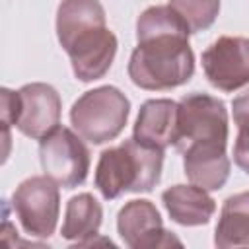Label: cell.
<instances>
[{
  "mask_svg": "<svg viewBox=\"0 0 249 249\" xmlns=\"http://www.w3.org/2000/svg\"><path fill=\"white\" fill-rule=\"evenodd\" d=\"M191 31L169 6H150L136 19V47L128 58L130 82L148 91H167L195 74Z\"/></svg>",
  "mask_w": 249,
  "mask_h": 249,
  "instance_id": "obj_1",
  "label": "cell"
},
{
  "mask_svg": "<svg viewBox=\"0 0 249 249\" xmlns=\"http://www.w3.org/2000/svg\"><path fill=\"white\" fill-rule=\"evenodd\" d=\"M56 37L80 82H93L109 72L119 43L99 0H62L56 10Z\"/></svg>",
  "mask_w": 249,
  "mask_h": 249,
  "instance_id": "obj_2",
  "label": "cell"
},
{
  "mask_svg": "<svg viewBox=\"0 0 249 249\" xmlns=\"http://www.w3.org/2000/svg\"><path fill=\"white\" fill-rule=\"evenodd\" d=\"M161 169V150L128 138L99 154L93 183L105 200H115L124 193H150L160 183Z\"/></svg>",
  "mask_w": 249,
  "mask_h": 249,
  "instance_id": "obj_3",
  "label": "cell"
},
{
  "mask_svg": "<svg viewBox=\"0 0 249 249\" xmlns=\"http://www.w3.org/2000/svg\"><path fill=\"white\" fill-rule=\"evenodd\" d=\"M130 115L128 97L115 86H99L82 93L72 109L74 130L93 146L115 140L126 126Z\"/></svg>",
  "mask_w": 249,
  "mask_h": 249,
  "instance_id": "obj_4",
  "label": "cell"
},
{
  "mask_svg": "<svg viewBox=\"0 0 249 249\" xmlns=\"http://www.w3.org/2000/svg\"><path fill=\"white\" fill-rule=\"evenodd\" d=\"M177 109V134L173 148L183 154L195 146L228 144V109L226 103L208 93H187Z\"/></svg>",
  "mask_w": 249,
  "mask_h": 249,
  "instance_id": "obj_5",
  "label": "cell"
},
{
  "mask_svg": "<svg viewBox=\"0 0 249 249\" xmlns=\"http://www.w3.org/2000/svg\"><path fill=\"white\" fill-rule=\"evenodd\" d=\"M58 187L49 175H31L12 193V208L27 235L47 239L54 233L60 214Z\"/></svg>",
  "mask_w": 249,
  "mask_h": 249,
  "instance_id": "obj_6",
  "label": "cell"
},
{
  "mask_svg": "<svg viewBox=\"0 0 249 249\" xmlns=\"http://www.w3.org/2000/svg\"><path fill=\"white\" fill-rule=\"evenodd\" d=\"M39 160L45 175L62 189L80 187L89 173V150L84 138L68 126H56L39 140Z\"/></svg>",
  "mask_w": 249,
  "mask_h": 249,
  "instance_id": "obj_7",
  "label": "cell"
},
{
  "mask_svg": "<svg viewBox=\"0 0 249 249\" xmlns=\"http://www.w3.org/2000/svg\"><path fill=\"white\" fill-rule=\"evenodd\" d=\"M210 86L235 91L249 84V37H218L200 56Z\"/></svg>",
  "mask_w": 249,
  "mask_h": 249,
  "instance_id": "obj_8",
  "label": "cell"
},
{
  "mask_svg": "<svg viewBox=\"0 0 249 249\" xmlns=\"http://www.w3.org/2000/svg\"><path fill=\"white\" fill-rule=\"evenodd\" d=\"M117 231L123 243L130 249H156L181 245V241L163 228L160 210L148 198L124 202L117 214Z\"/></svg>",
  "mask_w": 249,
  "mask_h": 249,
  "instance_id": "obj_9",
  "label": "cell"
},
{
  "mask_svg": "<svg viewBox=\"0 0 249 249\" xmlns=\"http://www.w3.org/2000/svg\"><path fill=\"white\" fill-rule=\"evenodd\" d=\"M62 99L51 84L31 82L18 89L16 128L33 140H41L60 126Z\"/></svg>",
  "mask_w": 249,
  "mask_h": 249,
  "instance_id": "obj_10",
  "label": "cell"
},
{
  "mask_svg": "<svg viewBox=\"0 0 249 249\" xmlns=\"http://www.w3.org/2000/svg\"><path fill=\"white\" fill-rule=\"evenodd\" d=\"M177 109L179 103L167 97L144 101L132 128V138L161 152L173 146L177 134Z\"/></svg>",
  "mask_w": 249,
  "mask_h": 249,
  "instance_id": "obj_11",
  "label": "cell"
},
{
  "mask_svg": "<svg viewBox=\"0 0 249 249\" xmlns=\"http://www.w3.org/2000/svg\"><path fill=\"white\" fill-rule=\"evenodd\" d=\"M161 202L169 218L187 228L204 226L216 212V200L206 189L196 185H173L161 193Z\"/></svg>",
  "mask_w": 249,
  "mask_h": 249,
  "instance_id": "obj_12",
  "label": "cell"
},
{
  "mask_svg": "<svg viewBox=\"0 0 249 249\" xmlns=\"http://www.w3.org/2000/svg\"><path fill=\"white\" fill-rule=\"evenodd\" d=\"M230 167L226 146H195L183 152L187 179L206 191H220L230 177Z\"/></svg>",
  "mask_w": 249,
  "mask_h": 249,
  "instance_id": "obj_13",
  "label": "cell"
},
{
  "mask_svg": "<svg viewBox=\"0 0 249 249\" xmlns=\"http://www.w3.org/2000/svg\"><path fill=\"white\" fill-rule=\"evenodd\" d=\"M101 222H103V208L99 200L91 193H80L66 202L60 235L66 241H74L76 245H82L99 233Z\"/></svg>",
  "mask_w": 249,
  "mask_h": 249,
  "instance_id": "obj_14",
  "label": "cell"
},
{
  "mask_svg": "<svg viewBox=\"0 0 249 249\" xmlns=\"http://www.w3.org/2000/svg\"><path fill=\"white\" fill-rule=\"evenodd\" d=\"M214 245L220 249L249 247V191L224 200L214 231Z\"/></svg>",
  "mask_w": 249,
  "mask_h": 249,
  "instance_id": "obj_15",
  "label": "cell"
},
{
  "mask_svg": "<svg viewBox=\"0 0 249 249\" xmlns=\"http://www.w3.org/2000/svg\"><path fill=\"white\" fill-rule=\"evenodd\" d=\"M169 6L187 23L191 35L212 27L220 14V0H169Z\"/></svg>",
  "mask_w": 249,
  "mask_h": 249,
  "instance_id": "obj_16",
  "label": "cell"
},
{
  "mask_svg": "<svg viewBox=\"0 0 249 249\" xmlns=\"http://www.w3.org/2000/svg\"><path fill=\"white\" fill-rule=\"evenodd\" d=\"M0 99H2V128H4V160L8 158L10 152V126L16 124L18 119V91H12L10 88H2L0 89Z\"/></svg>",
  "mask_w": 249,
  "mask_h": 249,
  "instance_id": "obj_17",
  "label": "cell"
},
{
  "mask_svg": "<svg viewBox=\"0 0 249 249\" xmlns=\"http://www.w3.org/2000/svg\"><path fill=\"white\" fill-rule=\"evenodd\" d=\"M231 113H233V123L237 124L239 134L249 136V91L233 97Z\"/></svg>",
  "mask_w": 249,
  "mask_h": 249,
  "instance_id": "obj_18",
  "label": "cell"
},
{
  "mask_svg": "<svg viewBox=\"0 0 249 249\" xmlns=\"http://www.w3.org/2000/svg\"><path fill=\"white\" fill-rule=\"evenodd\" d=\"M233 161L241 171L249 175V136L237 134L233 144Z\"/></svg>",
  "mask_w": 249,
  "mask_h": 249,
  "instance_id": "obj_19",
  "label": "cell"
}]
</instances>
